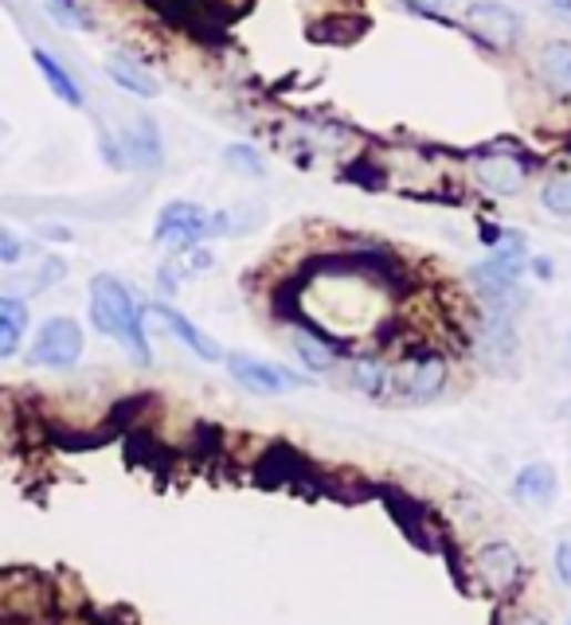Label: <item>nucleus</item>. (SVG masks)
Listing matches in <instances>:
<instances>
[{
  "instance_id": "1",
  "label": "nucleus",
  "mask_w": 571,
  "mask_h": 625,
  "mask_svg": "<svg viewBox=\"0 0 571 625\" xmlns=\"http://www.w3.org/2000/svg\"><path fill=\"white\" fill-rule=\"evenodd\" d=\"M91 321L102 337L118 340L137 363H150V340H145V312L133 301V294L114 278V274H99L91 278Z\"/></svg>"
},
{
  "instance_id": "2",
  "label": "nucleus",
  "mask_w": 571,
  "mask_h": 625,
  "mask_svg": "<svg viewBox=\"0 0 571 625\" xmlns=\"http://www.w3.org/2000/svg\"><path fill=\"white\" fill-rule=\"evenodd\" d=\"M79 356H83V329H79V321H71V317H51V321H43L40 329H35V340L32 348H28V360L35 363V368H75Z\"/></svg>"
},
{
  "instance_id": "3",
  "label": "nucleus",
  "mask_w": 571,
  "mask_h": 625,
  "mask_svg": "<svg viewBox=\"0 0 571 625\" xmlns=\"http://www.w3.org/2000/svg\"><path fill=\"white\" fill-rule=\"evenodd\" d=\"M442 387H447V360L439 352H419L391 368V391L404 403H431L435 396H442Z\"/></svg>"
},
{
  "instance_id": "4",
  "label": "nucleus",
  "mask_w": 571,
  "mask_h": 625,
  "mask_svg": "<svg viewBox=\"0 0 571 625\" xmlns=\"http://www.w3.org/2000/svg\"><path fill=\"white\" fill-rule=\"evenodd\" d=\"M212 230V215L192 199H173L169 207H161L157 215V243H165L169 250H192L200 247V239H207Z\"/></svg>"
},
{
  "instance_id": "5",
  "label": "nucleus",
  "mask_w": 571,
  "mask_h": 625,
  "mask_svg": "<svg viewBox=\"0 0 571 625\" xmlns=\"http://www.w3.org/2000/svg\"><path fill=\"white\" fill-rule=\"evenodd\" d=\"M227 371H232V379L243 387V391H251V396H266V399L286 396V391L302 387V379L294 376V371L282 368V363L258 360V356H247V352L227 356Z\"/></svg>"
},
{
  "instance_id": "6",
  "label": "nucleus",
  "mask_w": 571,
  "mask_h": 625,
  "mask_svg": "<svg viewBox=\"0 0 571 625\" xmlns=\"http://www.w3.org/2000/svg\"><path fill=\"white\" fill-rule=\"evenodd\" d=\"M466 24H470V32L478 35L481 43H489V48H513L517 40H521V12L509 9V4H501V0H473L470 9H466Z\"/></svg>"
},
{
  "instance_id": "7",
  "label": "nucleus",
  "mask_w": 571,
  "mask_h": 625,
  "mask_svg": "<svg viewBox=\"0 0 571 625\" xmlns=\"http://www.w3.org/2000/svg\"><path fill=\"white\" fill-rule=\"evenodd\" d=\"M521 274H524V243L517 239V235H509L497 255H489L486 263L473 266L470 278L481 286V294H489V289H501V286L521 281Z\"/></svg>"
},
{
  "instance_id": "8",
  "label": "nucleus",
  "mask_w": 571,
  "mask_h": 625,
  "mask_svg": "<svg viewBox=\"0 0 571 625\" xmlns=\"http://www.w3.org/2000/svg\"><path fill=\"white\" fill-rule=\"evenodd\" d=\"M473 176H478L481 188H489L493 196H517V192L529 184V168L517 161V156H481L478 165H473Z\"/></svg>"
},
{
  "instance_id": "9",
  "label": "nucleus",
  "mask_w": 571,
  "mask_h": 625,
  "mask_svg": "<svg viewBox=\"0 0 571 625\" xmlns=\"http://www.w3.org/2000/svg\"><path fill=\"white\" fill-rule=\"evenodd\" d=\"M478 575L486 578V586L493 594H506L521 578V560H517V552L509 543L493 540L478 552Z\"/></svg>"
},
{
  "instance_id": "10",
  "label": "nucleus",
  "mask_w": 571,
  "mask_h": 625,
  "mask_svg": "<svg viewBox=\"0 0 571 625\" xmlns=\"http://www.w3.org/2000/svg\"><path fill=\"white\" fill-rule=\"evenodd\" d=\"M153 317H157L161 325H165L169 332H173L176 340H181L188 352H196L200 360H207V363H216V360H224V352H220V345L212 337H204V332L196 329V325L184 317V312H176L173 305H153Z\"/></svg>"
},
{
  "instance_id": "11",
  "label": "nucleus",
  "mask_w": 571,
  "mask_h": 625,
  "mask_svg": "<svg viewBox=\"0 0 571 625\" xmlns=\"http://www.w3.org/2000/svg\"><path fill=\"white\" fill-rule=\"evenodd\" d=\"M122 148L125 161L137 168H157L161 165V133L150 117H137L122 130Z\"/></svg>"
},
{
  "instance_id": "12",
  "label": "nucleus",
  "mask_w": 571,
  "mask_h": 625,
  "mask_svg": "<svg viewBox=\"0 0 571 625\" xmlns=\"http://www.w3.org/2000/svg\"><path fill=\"white\" fill-rule=\"evenodd\" d=\"M537 74L544 79V86L560 99H571V43L552 40L540 48L537 55Z\"/></svg>"
},
{
  "instance_id": "13",
  "label": "nucleus",
  "mask_w": 571,
  "mask_h": 625,
  "mask_svg": "<svg viewBox=\"0 0 571 625\" xmlns=\"http://www.w3.org/2000/svg\"><path fill=\"white\" fill-rule=\"evenodd\" d=\"M32 63L40 66L43 83L51 86V94H55L59 102H67V106H71V110H79V106H83V91H79L75 74L67 71V66L59 63L55 55H48V51H43V48H32Z\"/></svg>"
},
{
  "instance_id": "14",
  "label": "nucleus",
  "mask_w": 571,
  "mask_h": 625,
  "mask_svg": "<svg viewBox=\"0 0 571 625\" xmlns=\"http://www.w3.org/2000/svg\"><path fill=\"white\" fill-rule=\"evenodd\" d=\"M517 496L524 504H537V509H548L555 501V469L548 461H537V465H524L517 473Z\"/></svg>"
},
{
  "instance_id": "15",
  "label": "nucleus",
  "mask_w": 571,
  "mask_h": 625,
  "mask_svg": "<svg viewBox=\"0 0 571 625\" xmlns=\"http://www.w3.org/2000/svg\"><path fill=\"white\" fill-rule=\"evenodd\" d=\"M106 74L114 79L118 86H122V91L137 94V99H157V94H161L157 79H153V74L145 71L141 63H133V59H125V55L110 59V63H106Z\"/></svg>"
},
{
  "instance_id": "16",
  "label": "nucleus",
  "mask_w": 571,
  "mask_h": 625,
  "mask_svg": "<svg viewBox=\"0 0 571 625\" xmlns=\"http://www.w3.org/2000/svg\"><path fill=\"white\" fill-rule=\"evenodd\" d=\"M28 329V305L12 294H0V356H12L24 340Z\"/></svg>"
},
{
  "instance_id": "17",
  "label": "nucleus",
  "mask_w": 571,
  "mask_h": 625,
  "mask_svg": "<svg viewBox=\"0 0 571 625\" xmlns=\"http://www.w3.org/2000/svg\"><path fill=\"white\" fill-rule=\"evenodd\" d=\"M353 387L365 396H384V391H391V368L380 356H360V360H353Z\"/></svg>"
},
{
  "instance_id": "18",
  "label": "nucleus",
  "mask_w": 571,
  "mask_h": 625,
  "mask_svg": "<svg viewBox=\"0 0 571 625\" xmlns=\"http://www.w3.org/2000/svg\"><path fill=\"white\" fill-rule=\"evenodd\" d=\"M43 9H48V17L55 20L59 28H67V32H91L94 28L91 12H86L79 0H43Z\"/></svg>"
},
{
  "instance_id": "19",
  "label": "nucleus",
  "mask_w": 571,
  "mask_h": 625,
  "mask_svg": "<svg viewBox=\"0 0 571 625\" xmlns=\"http://www.w3.org/2000/svg\"><path fill=\"white\" fill-rule=\"evenodd\" d=\"M294 348H298L302 363H306L309 371H329L333 363H337V352H333L325 340L309 337V332H294Z\"/></svg>"
},
{
  "instance_id": "20",
  "label": "nucleus",
  "mask_w": 571,
  "mask_h": 625,
  "mask_svg": "<svg viewBox=\"0 0 571 625\" xmlns=\"http://www.w3.org/2000/svg\"><path fill=\"white\" fill-rule=\"evenodd\" d=\"M540 204H544V212L560 215V219H571V176H552V181L540 188Z\"/></svg>"
},
{
  "instance_id": "21",
  "label": "nucleus",
  "mask_w": 571,
  "mask_h": 625,
  "mask_svg": "<svg viewBox=\"0 0 571 625\" xmlns=\"http://www.w3.org/2000/svg\"><path fill=\"white\" fill-rule=\"evenodd\" d=\"M224 161H227V168H235L239 176H266V161L255 145H227Z\"/></svg>"
},
{
  "instance_id": "22",
  "label": "nucleus",
  "mask_w": 571,
  "mask_h": 625,
  "mask_svg": "<svg viewBox=\"0 0 571 625\" xmlns=\"http://www.w3.org/2000/svg\"><path fill=\"white\" fill-rule=\"evenodd\" d=\"M555 578H560L563 586H571V543L555 547Z\"/></svg>"
},
{
  "instance_id": "23",
  "label": "nucleus",
  "mask_w": 571,
  "mask_h": 625,
  "mask_svg": "<svg viewBox=\"0 0 571 625\" xmlns=\"http://www.w3.org/2000/svg\"><path fill=\"white\" fill-rule=\"evenodd\" d=\"M0 263H20V239L12 230H0Z\"/></svg>"
},
{
  "instance_id": "24",
  "label": "nucleus",
  "mask_w": 571,
  "mask_h": 625,
  "mask_svg": "<svg viewBox=\"0 0 571 625\" xmlns=\"http://www.w3.org/2000/svg\"><path fill=\"white\" fill-rule=\"evenodd\" d=\"M407 4H411V9H419V12H427V17L439 20V12H447L450 4H455V0H407Z\"/></svg>"
},
{
  "instance_id": "25",
  "label": "nucleus",
  "mask_w": 571,
  "mask_h": 625,
  "mask_svg": "<svg viewBox=\"0 0 571 625\" xmlns=\"http://www.w3.org/2000/svg\"><path fill=\"white\" fill-rule=\"evenodd\" d=\"M552 9L560 12V17H571V0H552Z\"/></svg>"
},
{
  "instance_id": "26",
  "label": "nucleus",
  "mask_w": 571,
  "mask_h": 625,
  "mask_svg": "<svg viewBox=\"0 0 571 625\" xmlns=\"http://www.w3.org/2000/svg\"><path fill=\"white\" fill-rule=\"evenodd\" d=\"M517 625H548V622H544V617H521Z\"/></svg>"
}]
</instances>
